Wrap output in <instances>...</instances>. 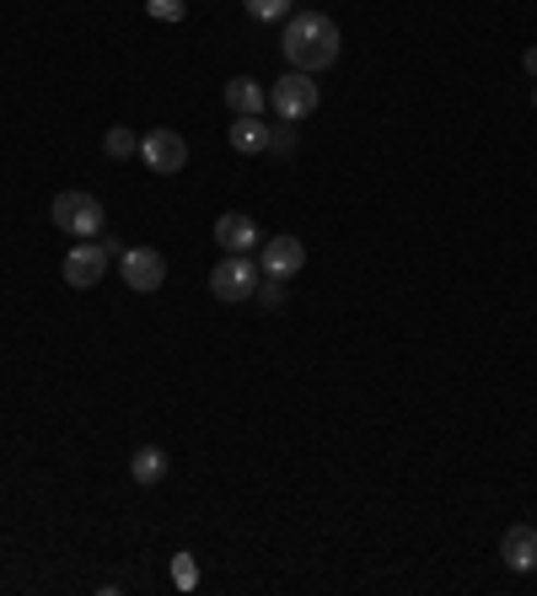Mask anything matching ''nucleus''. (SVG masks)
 Wrapping results in <instances>:
<instances>
[{
  "instance_id": "obj_1",
  "label": "nucleus",
  "mask_w": 537,
  "mask_h": 596,
  "mask_svg": "<svg viewBox=\"0 0 537 596\" xmlns=\"http://www.w3.org/2000/svg\"><path fill=\"white\" fill-rule=\"evenodd\" d=\"M279 49H285L290 70L323 75L329 65H338V49H344V38H338V22H334V16H323V11H296V16L285 22V38H279Z\"/></svg>"
},
{
  "instance_id": "obj_2",
  "label": "nucleus",
  "mask_w": 537,
  "mask_h": 596,
  "mask_svg": "<svg viewBox=\"0 0 537 596\" xmlns=\"http://www.w3.org/2000/svg\"><path fill=\"white\" fill-rule=\"evenodd\" d=\"M49 220L70 237H103V199L86 194V189H65L49 204Z\"/></svg>"
},
{
  "instance_id": "obj_3",
  "label": "nucleus",
  "mask_w": 537,
  "mask_h": 596,
  "mask_svg": "<svg viewBox=\"0 0 537 596\" xmlns=\"http://www.w3.org/2000/svg\"><path fill=\"white\" fill-rule=\"evenodd\" d=\"M318 103H323V92L312 86V75H307V70H290V75H279V81L268 86V108H274L285 124L312 119V114H318Z\"/></svg>"
},
{
  "instance_id": "obj_4",
  "label": "nucleus",
  "mask_w": 537,
  "mask_h": 596,
  "mask_svg": "<svg viewBox=\"0 0 537 596\" xmlns=\"http://www.w3.org/2000/svg\"><path fill=\"white\" fill-rule=\"evenodd\" d=\"M259 279H264V269L253 264V259L226 253L220 264L210 269V296L215 301H248V296H259Z\"/></svg>"
},
{
  "instance_id": "obj_5",
  "label": "nucleus",
  "mask_w": 537,
  "mask_h": 596,
  "mask_svg": "<svg viewBox=\"0 0 537 596\" xmlns=\"http://www.w3.org/2000/svg\"><path fill=\"white\" fill-rule=\"evenodd\" d=\"M119 269H124V285L140 290V296H151V290L167 285V259H162L156 248H124V253H119Z\"/></svg>"
},
{
  "instance_id": "obj_6",
  "label": "nucleus",
  "mask_w": 537,
  "mask_h": 596,
  "mask_svg": "<svg viewBox=\"0 0 537 596\" xmlns=\"http://www.w3.org/2000/svg\"><path fill=\"white\" fill-rule=\"evenodd\" d=\"M108 259H114L108 242H81L75 253H65V285L70 290H92L108 274Z\"/></svg>"
},
{
  "instance_id": "obj_7",
  "label": "nucleus",
  "mask_w": 537,
  "mask_h": 596,
  "mask_svg": "<svg viewBox=\"0 0 537 596\" xmlns=\"http://www.w3.org/2000/svg\"><path fill=\"white\" fill-rule=\"evenodd\" d=\"M140 156H145L151 172H183L189 145H183V134L178 130H151L145 140H140Z\"/></svg>"
},
{
  "instance_id": "obj_8",
  "label": "nucleus",
  "mask_w": 537,
  "mask_h": 596,
  "mask_svg": "<svg viewBox=\"0 0 537 596\" xmlns=\"http://www.w3.org/2000/svg\"><path fill=\"white\" fill-rule=\"evenodd\" d=\"M500 559H505L511 570L533 575V570H537V527H527V522L505 527V537H500Z\"/></svg>"
},
{
  "instance_id": "obj_9",
  "label": "nucleus",
  "mask_w": 537,
  "mask_h": 596,
  "mask_svg": "<svg viewBox=\"0 0 537 596\" xmlns=\"http://www.w3.org/2000/svg\"><path fill=\"white\" fill-rule=\"evenodd\" d=\"M215 242H220L226 253H253V248H259V226H253V215H237V210L215 215Z\"/></svg>"
},
{
  "instance_id": "obj_10",
  "label": "nucleus",
  "mask_w": 537,
  "mask_h": 596,
  "mask_svg": "<svg viewBox=\"0 0 537 596\" xmlns=\"http://www.w3.org/2000/svg\"><path fill=\"white\" fill-rule=\"evenodd\" d=\"M301 269H307V242H301V237H290V231H285V237H268L264 274H285V279H290V274H301Z\"/></svg>"
},
{
  "instance_id": "obj_11",
  "label": "nucleus",
  "mask_w": 537,
  "mask_h": 596,
  "mask_svg": "<svg viewBox=\"0 0 537 596\" xmlns=\"http://www.w3.org/2000/svg\"><path fill=\"white\" fill-rule=\"evenodd\" d=\"M226 108H231V114H264L268 86H259L253 75H231V81H226Z\"/></svg>"
},
{
  "instance_id": "obj_12",
  "label": "nucleus",
  "mask_w": 537,
  "mask_h": 596,
  "mask_svg": "<svg viewBox=\"0 0 537 596\" xmlns=\"http://www.w3.org/2000/svg\"><path fill=\"white\" fill-rule=\"evenodd\" d=\"M231 151H242V156H259V151H268V124L264 114H237V124H231Z\"/></svg>"
},
{
  "instance_id": "obj_13",
  "label": "nucleus",
  "mask_w": 537,
  "mask_h": 596,
  "mask_svg": "<svg viewBox=\"0 0 537 596\" xmlns=\"http://www.w3.org/2000/svg\"><path fill=\"white\" fill-rule=\"evenodd\" d=\"M167 467H172V457L162 452V446H134V457H130V473H134V484H162L167 478Z\"/></svg>"
},
{
  "instance_id": "obj_14",
  "label": "nucleus",
  "mask_w": 537,
  "mask_h": 596,
  "mask_svg": "<svg viewBox=\"0 0 537 596\" xmlns=\"http://www.w3.org/2000/svg\"><path fill=\"white\" fill-rule=\"evenodd\" d=\"M103 151H108L114 162H124V156H134V151H140V134H134L130 124H114V130H108V140H103Z\"/></svg>"
},
{
  "instance_id": "obj_15",
  "label": "nucleus",
  "mask_w": 537,
  "mask_h": 596,
  "mask_svg": "<svg viewBox=\"0 0 537 596\" xmlns=\"http://www.w3.org/2000/svg\"><path fill=\"white\" fill-rule=\"evenodd\" d=\"M253 22H285L290 16V0H242Z\"/></svg>"
},
{
  "instance_id": "obj_16",
  "label": "nucleus",
  "mask_w": 537,
  "mask_h": 596,
  "mask_svg": "<svg viewBox=\"0 0 537 596\" xmlns=\"http://www.w3.org/2000/svg\"><path fill=\"white\" fill-rule=\"evenodd\" d=\"M172 586H178V592H194V586H200V564H194V553H178V559H172Z\"/></svg>"
},
{
  "instance_id": "obj_17",
  "label": "nucleus",
  "mask_w": 537,
  "mask_h": 596,
  "mask_svg": "<svg viewBox=\"0 0 537 596\" xmlns=\"http://www.w3.org/2000/svg\"><path fill=\"white\" fill-rule=\"evenodd\" d=\"M259 296H264V307H285L290 296H285V274H264L259 279Z\"/></svg>"
},
{
  "instance_id": "obj_18",
  "label": "nucleus",
  "mask_w": 537,
  "mask_h": 596,
  "mask_svg": "<svg viewBox=\"0 0 537 596\" xmlns=\"http://www.w3.org/2000/svg\"><path fill=\"white\" fill-rule=\"evenodd\" d=\"M145 11L156 22H183V0H145Z\"/></svg>"
},
{
  "instance_id": "obj_19",
  "label": "nucleus",
  "mask_w": 537,
  "mask_h": 596,
  "mask_svg": "<svg viewBox=\"0 0 537 596\" xmlns=\"http://www.w3.org/2000/svg\"><path fill=\"white\" fill-rule=\"evenodd\" d=\"M268 151H274V156H290V151H296V134H290V130H268Z\"/></svg>"
},
{
  "instance_id": "obj_20",
  "label": "nucleus",
  "mask_w": 537,
  "mask_h": 596,
  "mask_svg": "<svg viewBox=\"0 0 537 596\" xmlns=\"http://www.w3.org/2000/svg\"><path fill=\"white\" fill-rule=\"evenodd\" d=\"M522 70H527V75H537V44L527 49V55H522Z\"/></svg>"
},
{
  "instance_id": "obj_21",
  "label": "nucleus",
  "mask_w": 537,
  "mask_h": 596,
  "mask_svg": "<svg viewBox=\"0 0 537 596\" xmlns=\"http://www.w3.org/2000/svg\"><path fill=\"white\" fill-rule=\"evenodd\" d=\"M533 114H537V86H533Z\"/></svg>"
}]
</instances>
